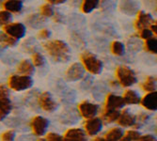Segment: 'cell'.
I'll use <instances>...</instances> for the list:
<instances>
[{
	"instance_id": "obj_1",
	"label": "cell",
	"mask_w": 157,
	"mask_h": 141,
	"mask_svg": "<svg viewBox=\"0 0 157 141\" xmlns=\"http://www.w3.org/2000/svg\"><path fill=\"white\" fill-rule=\"evenodd\" d=\"M44 48L56 62L65 63L71 58V50L66 42L60 40H53L44 42Z\"/></svg>"
},
{
	"instance_id": "obj_2",
	"label": "cell",
	"mask_w": 157,
	"mask_h": 141,
	"mask_svg": "<svg viewBox=\"0 0 157 141\" xmlns=\"http://www.w3.org/2000/svg\"><path fill=\"white\" fill-rule=\"evenodd\" d=\"M80 59L84 68L92 74H100L103 70V63L95 55L86 51L81 54Z\"/></svg>"
},
{
	"instance_id": "obj_3",
	"label": "cell",
	"mask_w": 157,
	"mask_h": 141,
	"mask_svg": "<svg viewBox=\"0 0 157 141\" xmlns=\"http://www.w3.org/2000/svg\"><path fill=\"white\" fill-rule=\"evenodd\" d=\"M116 76L119 83L124 88L131 87L137 82L135 72L127 66H119L116 70Z\"/></svg>"
},
{
	"instance_id": "obj_4",
	"label": "cell",
	"mask_w": 157,
	"mask_h": 141,
	"mask_svg": "<svg viewBox=\"0 0 157 141\" xmlns=\"http://www.w3.org/2000/svg\"><path fill=\"white\" fill-rule=\"evenodd\" d=\"M33 86V79L30 75L13 74L9 78V87L15 91H23Z\"/></svg>"
},
{
	"instance_id": "obj_5",
	"label": "cell",
	"mask_w": 157,
	"mask_h": 141,
	"mask_svg": "<svg viewBox=\"0 0 157 141\" xmlns=\"http://www.w3.org/2000/svg\"><path fill=\"white\" fill-rule=\"evenodd\" d=\"M48 125H49L48 120L41 116H36L30 121L31 130L33 134L38 136H41L45 135L47 128H48Z\"/></svg>"
},
{
	"instance_id": "obj_6",
	"label": "cell",
	"mask_w": 157,
	"mask_h": 141,
	"mask_svg": "<svg viewBox=\"0 0 157 141\" xmlns=\"http://www.w3.org/2000/svg\"><path fill=\"white\" fill-rule=\"evenodd\" d=\"M38 105L41 109H44L46 112H54L56 108H58V104L54 99L50 92L44 91L39 95L38 97Z\"/></svg>"
},
{
	"instance_id": "obj_7",
	"label": "cell",
	"mask_w": 157,
	"mask_h": 141,
	"mask_svg": "<svg viewBox=\"0 0 157 141\" xmlns=\"http://www.w3.org/2000/svg\"><path fill=\"white\" fill-rule=\"evenodd\" d=\"M3 30L8 35L17 40L22 39L26 32L25 26L22 23H9L8 25L3 26Z\"/></svg>"
},
{
	"instance_id": "obj_8",
	"label": "cell",
	"mask_w": 157,
	"mask_h": 141,
	"mask_svg": "<svg viewBox=\"0 0 157 141\" xmlns=\"http://www.w3.org/2000/svg\"><path fill=\"white\" fill-rule=\"evenodd\" d=\"M84 128L87 135L91 136L96 135L97 134L101 132L103 128V120H101V118H96V117L87 119V120L84 123Z\"/></svg>"
},
{
	"instance_id": "obj_9",
	"label": "cell",
	"mask_w": 157,
	"mask_h": 141,
	"mask_svg": "<svg viewBox=\"0 0 157 141\" xmlns=\"http://www.w3.org/2000/svg\"><path fill=\"white\" fill-rule=\"evenodd\" d=\"M78 110L83 118L90 119L97 115V113L99 111V105L88 101H84L79 104Z\"/></svg>"
},
{
	"instance_id": "obj_10",
	"label": "cell",
	"mask_w": 157,
	"mask_h": 141,
	"mask_svg": "<svg viewBox=\"0 0 157 141\" xmlns=\"http://www.w3.org/2000/svg\"><path fill=\"white\" fill-rule=\"evenodd\" d=\"M85 75V68L82 65V63H74L73 65H71L69 69L66 72V78L68 81L71 82H75L83 78Z\"/></svg>"
},
{
	"instance_id": "obj_11",
	"label": "cell",
	"mask_w": 157,
	"mask_h": 141,
	"mask_svg": "<svg viewBox=\"0 0 157 141\" xmlns=\"http://www.w3.org/2000/svg\"><path fill=\"white\" fill-rule=\"evenodd\" d=\"M125 105L122 97L118 96L116 94L109 93L106 96L105 109V110H119Z\"/></svg>"
},
{
	"instance_id": "obj_12",
	"label": "cell",
	"mask_w": 157,
	"mask_h": 141,
	"mask_svg": "<svg viewBox=\"0 0 157 141\" xmlns=\"http://www.w3.org/2000/svg\"><path fill=\"white\" fill-rule=\"evenodd\" d=\"M153 22V18L150 13L144 12V11H137V18L135 22V27L138 31H140L143 28H146L150 26Z\"/></svg>"
},
{
	"instance_id": "obj_13",
	"label": "cell",
	"mask_w": 157,
	"mask_h": 141,
	"mask_svg": "<svg viewBox=\"0 0 157 141\" xmlns=\"http://www.w3.org/2000/svg\"><path fill=\"white\" fill-rule=\"evenodd\" d=\"M120 9L126 15H135L138 11L139 4L136 0H121Z\"/></svg>"
},
{
	"instance_id": "obj_14",
	"label": "cell",
	"mask_w": 157,
	"mask_h": 141,
	"mask_svg": "<svg viewBox=\"0 0 157 141\" xmlns=\"http://www.w3.org/2000/svg\"><path fill=\"white\" fill-rule=\"evenodd\" d=\"M118 123L122 127H131L135 126L136 123V118L131 114L128 109H124L120 113V116L117 120Z\"/></svg>"
},
{
	"instance_id": "obj_15",
	"label": "cell",
	"mask_w": 157,
	"mask_h": 141,
	"mask_svg": "<svg viewBox=\"0 0 157 141\" xmlns=\"http://www.w3.org/2000/svg\"><path fill=\"white\" fill-rule=\"evenodd\" d=\"M142 106L150 111H155L157 109V95L156 90L151 91L146 94L143 98L140 100Z\"/></svg>"
},
{
	"instance_id": "obj_16",
	"label": "cell",
	"mask_w": 157,
	"mask_h": 141,
	"mask_svg": "<svg viewBox=\"0 0 157 141\" xmlns=\"http://www.w3.org/2000/svg\"><path fill=\"white\" fill-rule=\"evenodd\" d=\"M64 140H80L85 141L87 140V134L80 128H72L69 129L63 137Z\"/></svg>"
},
{
	"instance_id": "obj_17",
	"label": "cell",
	"mask_w": 157,
	"mask_h": 141,
	"mask_svg": "<svg viewBox=\"0 0 157 141\" xmlns=\"http://www.w3.org/2000/svg\"><path fill=\"white\" fill-rule=\"evenodd\" d=\"M12 108L11 101L9 97H0V121L7 118Z\"/></svg>"
},
{
	"instance_id": "obj_18",
	"label": "cell",
	"mask_w": 157,
	"mask_h": 141,
	"mask_svg": "<svg viewBox=\"0 0 157 141\" xmlns=\"http://www.w3.org/2000/svg\"><path fill=\"white\" fill-rule=\"evenodd\" d=\"M45 17L40 15V14H31L26 18L25 23L28 26L32 28H40L45 24Z\"/></svg>"
},
{
	"instance_id": "obj_19",
	"label": "cell",
	"mask_w": 157,
	"mask_h": 141,
	"mask_svg": "<svg viewBox=\"0 0 157 141\" xmlns=\"http://www.w3.org/2000/svg\"><path fill=\"white\" fill-rule=\"evenodd\" d=\"M17 72L20 74L24 75H32L35 72V67L28 59H24L22 60L18 67H17Z\"/></svg>"
},
{
	"instance_id": "obj_20",
	"label": "cell",
	"mask_w": 157,
	"mask_h": 141,
	"mask_svg": "<svg viewBox=\"0 0 157 141\" xmlns=\"http://www.w3.org/2000/svg\"><path fill=\"white\" fill-rule=\"evenodd\" d=\"M3 7L10 12L18 13L23 9V0H6L3 3Z\"/></svg>"
},
{
	"instance_id": "obj_21",
	"label": "cell",
	"mask_w": 157,
	"mask_h": 141,
	"mask_svg": "<svg viewBox=\"0 0 157 141\" xmlns=\"http://www.w3.org/2000/svg\"><path fill=\"white\" fill-rule=\"evenodd\" d=\"M122 99H123L125 105H138L141 100L139 94L133 90H126L124 92Z\"/></svg>"
},
{
	"instance_id": "obj_22",
	"label": "cell",
	"mask_w": 157,
	"mask_h": 141,
	"mask_svg": "<svg viewBox=\"0 0 157 141\" xmlns=\"http://www.w3.org/2000/svg\"><path fill=\"white\" fill-rule=\"evenodd\" d=\"M120 110H104V112L102 113V118L101 120L105 122V123H111L116 121L120 116Z\"/></svg>"
},
{
	"instance_id": "obj_23",
	"label": "cell",
	"mask_w": 157,
	"mask_h": 141,
	"mask_svg": "<svg viewBox=\"0 0 157 141\" xmlns=\"http://www.w3.org/2000/svg\"><path fill=\"white\" fill-rule=\"evenodd\" d=\"M100 0H83L81 5V10L84 13H90L98 8Z\"/></svg>"
},
{
	"instance_id": "obj_24",
	"label": "cell",
	"mask_w": 157,
	"mask_h": 141,
	"mask_svg": "<svg viewBox=\"0 0 157 141\" xmlns=\"http://www.w3.org/2000/svg\"><path fill=\"white\" fill-rule=\"evenodd\" d=\"M123 130L120 127H115V128L110 129L105 134V140H121L123 136Z\"/></svg>"
},
{
	"instance_id": "obj_25",
	"label": "cell",
	"mask_w": 157,
	"mask_h": 141,
	"mask_svg": "<svg viewBox=\"0 0 157 141\" xmlns=\"http://www.w3.org/2000/svg\"><path fill=\"white\" fill-rule=\"evenodd\" d=\"M157 87V82L156 78L154 76H148L145 80V82L141 85V88L143 90L151 92V91H155Z\"/></svg>"
},
{
	"instance_id": "obj_26",
	"label": "cell",
	"mask_w": 157,
	"mask_h": 141,
	"mask_svg": "<svg viewBox=\"0 0 157 141\" xmlns=\"http://www.w3.org/2000/svg\"><path fill=\"white\" fill-rule=\"evenodd\" d=\"M17 39L13 38L7 33H0V44H2L5 46L9 47H14L17 44Z\"/></svg>"
},
{
	"instance_id": "obj_27",
	"label": "cell",
	"mask_w": 157,
	"mask_h": 141,
	"mask_svg": "<svg viewBox=\"0 0 157 141\" xmlns=\"http://www.w3.org/2000/svg\"><path fill=\"white\" fill-rule=\"evenodd\" d=\"M111 52L113 55H118V56H121L124 55V52H125V48H124V45L122 42L121 41H113L111 44Z\"/></svg>"
},
{
	"instance_id": "obj_28",
	"label": "cell",
	"mask_w": 157,
	"mask_h": 141,
	"mask_svg": "<svg viewBox=\"0 0 157 141\" xmlns=\"http://www.w3.org/2000/svg\"><path fill=\"white\" fill-rule=\"evenodd\" d=\"M145 50L151 54L157 53V40L155 37H151L146 40L145 42Z\"/></svg>"
},
{
	"instance_id": "obj_29",
	"label": "cell",
	"mask_w": 157,
	"mask_h": 141,
	"mask_svg": "<svg viewBox=\"0 0 157 141\" xmlns=\"http://www.w3.org/2000/svg\"><path fill=\"white\" fill-rule=\"evenodd\" d=\"M32 64L34 65V67H38V68L44 67L45 65V59L41 54L36 52L32 55Z\"/></svg>"
},
{
	"instance_id": "obj_30",
	"label": "cell",
	"mask_w": 157,
	"mask_h": 141,
	"mask_svg": "<svg viewBox=\"0 0 157 141\" xmlns=\"http://www.w3.org/2000/svg\"><path fill=\"white\" fill-rule=\"evenodd\" d=\"M12 20V15L11 12L8 10H1L0 11V26H4L10 23Z\"/></svg>"
},
{
	"instance_id": "obj_31",
	"label": "cell",
	"mask_w": 157,
	"mask_h": 141,
	"mask_svg": "<svg viewBox=\"0 0 157 141\" xmlns=\"http://www.w3.org/2000/svg\"><path fill=\"white\" fill-rule=\"evenodd\" d=\"M40 15L45 18L52 17L54 15V9L50 4H44L40 8Z\"/></svg>"
},
{
	"instance_id": "obj_32",
	"label": "cell",
	"mask_w": 157,
	"mask_h": 141,
	"mask_svg": "<svg viewBox=\"0 0 157 141\" xmlns=\"http://www.w3.org/2000/svg\"><path fill=\"white\" fill-rule=\"evenodd\" d=\"M141 134L135 130H130L123 134V136L121 137V140H138Z\"/></svg>"
},
{
	"instance_id": "obj_33",
	"label": "cell",
	"mask_w": 157,
	"mask_h": 141,
	"mask_svg": "<svg viewBox=\"0 0 157 141\" xmlns=\"http://www.w3.org/2000/svg\"><path fill=\"white\" fill-rule=\"evenodd\" d=\"M15 138V132L13 130H9L5 133H3L1 135V139L5 140V141H10V140H14Z\"/></svg>"
},
{
	"instance_id": "obj_34",
	"label": "cell",
	"mask_w": 157,
	"mask_h": 141,
	"mask_svg": "<svg viewBox=\"0 0 157 141\" xmlns=\"http://www.w3.org/2000/svg\"><path fill=\"white\" fill-rule=\"evenodd\" d=\"M45 140H49V141H59V140H64L63 136H61L60 135L56 134V133H48L46 135Z\"/></svg>"
},
{
	"instance_id": "obj_35",
	"label": "cell",
	"mask_w": 157,
	"mask_h": 141,
	"mask_svg": "<svg viewBox=\"0 0 157 141\" xmlns=\"http://www.w3.org/2000/svg\"><path fill=\"white\" fill-rule=\"evenodd\" d=\"M140 37L142 39H144V40H147V39L152 37V32H151V29H149L148 27L143 28V29L140 30Z\"/></svg>"
},
{
	"instance_id": "obj_36",
	"label": "cell",
	"mask_w": 157,
	"mask_h": 141,
	"mask_svg": "<svg viewBox=\"0 0 157 141\" xmlns=\"http://www.w3.org/2000/svg\"><path fill=\"white\" fill-rule=\"evenodd\" d=\"M51 35V32L49 29H46V28H44V29H41L39 34H38V38L40 39V40H46L50 37Z\"/></svg>"
},
{
	"instance_id": "obj_37",
	"label": "cell",
	"mask_w": 157,
	"mask_h": 141,
	"mask_svg": "<svg viewBox=\"0 0 157 141\" xmlns=\"http://www.w3.org/2000/svg\"><path fill=\"white\" fill-rule=\"evenodd\" d=\"M10 95V91L8 90V88L4 85L0 84V97H9Z\"/></svg>"
},
{
	"instance_id": "obj_38",
	"label": "cell",
	"mask_w": 157,
	"mask_h": 141,
	"mask_svg": "<svg viewBox=\"0 0 157 141\" xmlns=\"http://www.w3.org/2000/svg\"><path fill=\"white\" fill-rule=\"evenodd\" d=\"M138 140H146V141H155L156 140V137L153 135H151V134H147V135H140Z\"/></svg>"
},
{
	"instance_id": "obj_39",
	"label": "cell",
	"mask_w": 157,
	"mask_h": 141,
	"mask_svg": "<svg viewBox=\"0 0 157 141\" xmlns=\"http://www.w3.org/2000/svg\"><path fill=\"white\" fill-rule=\"evenodd\" d=\"M49 3L51 4H54V5H59V4H63L65 3L67 0H46Z\"/></svg>"
},
{
	"instance_id": "obj_40",
	"label": "cell",
	"mask_w": 157,
	"mask_h": 141,
	"mask_svg": "<svg viewBox=\"0 0 157 141\" xmlns=\"http://www.w3.org/2000/svg\"><path fill=\"white\" fill-rule=\"evenodd\" d=\"M145 5L149 6V8L151 7H155V3H156V0H143Z\"/></svg>"
},
{
	"instance_id": "obj_41",
	"label": "cell",
	"mask_w": 157,
	"mask_h": 141,
	"mask_svg": "<svg viewBox=\"0 0 157 141\" xmlns=\"http://www.w3.org/2000/svg\"><path fill=\"white\" fill-rule=\"evenodd\" d=\"M150 29L151 30L152 34H154V36H156V34H157V26H156V23L155 22H153L150 25Z\"/></svg>"
},
{
	"instance_id": "obj_42",
	"label": "cell",
	"mask_w": 157,
	"mask_h": 141,
	"mask_svg": "<svg viewBox=\"0 0 157 141\" xmlns=\"http://www.w3.org/2000/svg\"><path fill=\"white\" fill-rule=\"evenodd\" d=\"M93 140L94 141H105V138H103V137H95V138H93Z\"/></svg>"
},
{
	"instance_id": "obj_43",
	"label": "cell",
	"mask_w": 157,
	"mask_h": 141,
	"mask_svg": "<svg viewBox=\"0 0 157 141\" xmlns=\"http://www.w3.org/2000/svg\"><path fill=\"white\" fill-rule=\"evenodd\" d=\"M1 1H3V0H0V2H1Z\"/></svg>"
}]
</instances>
